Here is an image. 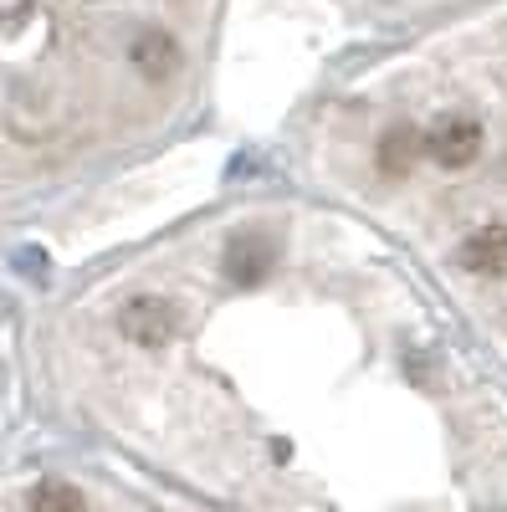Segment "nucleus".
Wrapping results in <instances>:
<instances>
[{
    "label": "nucleus",
    "mask_w": 507,
    "mask_h": 512,
    "mask_svg": "<svg viewBox=\"0 0 507 512\" xmlns=\"http://www.w3.org/2000/svg\"><path fill=\"white\" fill-rule=\"evenodd\" d=\"M282 175L390 231L507 379V0L333 72Z\"/></svg>",
    "instance_id": "f257e3e1"
},
{
    "label": "nucleus",
    "mask_w": 507,
    "mask_h": 512,
    "mask_svg": "<svg viewBox=\"0 0 507 512\" xmlns=\"http://www.w3.org/2000/svg\"><path fill=\"white\" fill-rule=\"evenodd\" d=\"M26 512H93L88 507V492L67 477H41L31 492H26Z\"/></svg>",
    "instance_id": "7ed1b4c3"
},
{
    "label": "nucleus",
    "mask_w": 507,
    "mask_h": 512,
    "mask_svg": "<svg viewBox=\"0 0 507 512\" xmlns=\"http://www.w3.org/2000/svg\"><path fill=\"white\" fill-rule=\"evenodd\" d=\"M328 6L344 11L349 21L410 36V31H426V26H441L456 16H472L482 6H497V0H328Z\"/></svg>",
    "instance_id": "f03ea898"
}]
</instances>
